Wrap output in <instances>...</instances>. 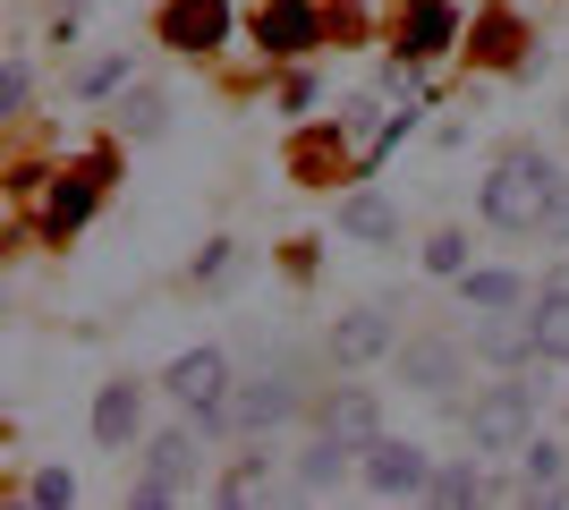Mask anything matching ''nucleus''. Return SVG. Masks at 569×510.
<instances>
[{
	"label": "nucleus",
	"mask_w": 569,
	"mask_h": 510,
	"mask_svg": "<svg viewBox=\"0 0 569 510\" xmlns=\"http://www.w3.org/2000/svg\"><path fill=\"white\" fill-rule=\"evenodd\" d=\"M552 153L545 146H501L493 170H485V188H476V213H485V230H501V239H536V221H545V196H552Z\"/></svg>",
	"instance_id": "obj_1"
},
{
	"label": "nucleus",
	"mask_w": 569,
	"mask_h": 510,
	"mask_svg": "<svg viewBox=\"0 0 569 510\" xmlns=\"http://www.w3.org/2000/svg\"><path fill=\"white\" fill-rule=\"evenodd\" d=\"M459 426H468L476 451H519L527 434H536V383H493V391H476L468 409H459Z\"/></svg>",
	"instance_id": "obj_2"
},
{
	"label": "nucleus",
	"mask_w": 569,
	"mask_h": 510,
	"mask_svg": "<svg viewBox=\"0 0 569 510\" xmlns=\"http://www.w3.org/2000/svg\"><path fill=\"white\" fill-rule=\"evenodd\" d=\"M196 468H204V426H170V434H153L144 477L128 486V502H179L196 486Z\"/></svg>",
	"instance_id": "obj_3"
},
{
	"label": "nucleus",
	"mask_w": 569,
	"mask_h": 510,
	"mask_svg": "<svg viewBox=\"0 0 569 510\" xmlns=\"http://www.w3.org/2000/svg\"><path fill=\"white\" fill-rule=\"evenodd\" d=\"M468 340H451V332H417V340H400V383L408 391H433V400H451L459 383H468Z\"/></svg>",
	"instance_id": "obj_4"
},
{
	"label": "nucleus",
	"mask_w": 569,
	"mask_h": 510,
	"mask_svg": "<svg viewBox=\"0 0 569 510\" xmlns=\"http://www.w3.org/2000/svg\"><path fill=\"white\" fill-rule=\"evenodd\" d=\"M102 179H111V153H94V162L69 170V179H51V196H43V239H77V230L94 221Z\"/></svg>",
	"instance_id": "obj_5"
},
{
	"label": "nucleus",
	"mask_w": 569,
	"mask_h": 510,
	"mask_svg": "<svg viewBox=\"0 0 569 510\" xmlns=\"http://www.w3.org/2000/svg\"><path fill=\"white\" fill-rule=\"evenodd\" d=\"M426 486H433V460L417 451V442H400V434H375V442H366V493L400 502V493H426Z\"/></svg>",
	"instance_id": "obj_6"
},
{
	"label": "nucleus",
	"mask_w": 569,
	"mask_h": 510,
	"mask_svg": "<svg viewBox=\"0 0 569 510\" xmlns=\"http://www.w3.org/2000/svg\"><path fill=\"white\" fill-rule=\"evenodd\" d=\"M468 349H476L485 366H501V374H527V366L545 358V349H536V323H527L519 307H493V316L468 332Z\"/></svg>",
	"instance_id": "obj_7"
},
{
	"label": "nucleus",
	"mask_w": 569,
	"mask_h": 510,
	"mask_svg": "<svg viewBox=\"0 0 569 510\" xmlns=\"http://www.w3.org/2000/svg\"><path fill=\"white\" fill-rule=\"evenodd\" d=\"M221 34H230V0H170L162 9V43L188 51V60L221 51Z\"/></svg>",
	"instance_id": "obj_8"
},
{
	"label": "nucleus",
	"mask_w": 569,
	"mask_h": 510,
	"mask_svg": "<svg viewBox=\"0 0 569 510\" xmlns=\"http://www.w3.org/2000/svg\"><path fill=\"white\" fill-rule=\"evenodd\" d=\"M162 391L179 409H213V400H230V358L221 349H188V358H170Z\"/></svg>",
	"instance_id": "obj_9"
},
{
	"label": "nucleus",
	"mask_w": 569,
	"mask_h": 510,
	"mask_svg": "<svg viewBox=\"0 0 569 510\" xmlns=\"http://www.w3.org/2000/svg\"><path fill=\"white\" fill-rule=\"evenodd\" d=\"M289 409H298V383L289 374H256V383L230 391V434H272Z\"/></svg>",
	"instance_id": "obj_10"
},
{
	"label": "nucleus",
	"mask_w": 569,
	"mask_h": 510,
	"mask_svg": "<svg viewBox=\"0 0 569 510\" xmlns=\"http://www.w3.org/2000/svg\"><path fill=\"white\" fill-rule=\"evenodd\" d=\"M332 358H340V366L400 358V332H391V316H382V307H349V316L332 323Z\"/></svg>",
	"instance_id": "obj_11"
},
{
	"label": "nucleus",
	"mask_w": 569,
	"mask_h": 510,
	"mask_svg": "<svg viewBox=\"0 0 569 510\" xmlns=\"http://www.w3.org/2000/svg\"><path fill=\"white\" fill-rule=\"evenodd\" d=\"M315 426H323V434H340V442H375V434H382V391H366V383L323 391Z\"/></svg>",
	"instance_id": "obj_12"
},
{
	"label": "nucleus",
	"mask_w": 569,
	"mask_h": 510,
	"mask_svg": "<svg viewBox=\"0 0 569 510\" xmlns=\"http://www.w3.org/2000/svg\"><path fill=\"white\" fill-rule=\"evenodd\" d=\"M315 34H323V18H315L307 0H263L256 43L272 51V60H298V51H315Z\"/></svg>",
	"instance_id": "obj_13"
},
{
	"label": "nucleus",
	"mask_w": 569,
	"mask_h": 510,
	"mask_svg": "<svg viewBox=\"0 0 569 510\" xmlns=\"http://www.w3.org/2000/svg\"><path fill=\"white\" fill-rule=\"evenodd\" d=\"M144 434V391L119 374V383L94 391V442H111V451H128V442Z\"/></svg>",
	"instance_id": "obj_14"
},
{
	"label": "nucleus",
	"mask_w": 569,
	"mask_h": 510,
	"mask_svg": "<svg viewBox=\"0 0 569 510\" xmlns=\"http://www.w3.org/2000/svg\"><path fill=\"white\" fill-rule=\"evenodd\" d=\"M527 323H536V349H545V366H561V358H569V264L545 272V290H536Z\"/></svg>",
	"instance_id": "obj_15"
},
{
	"label": "nucleus",
	"mask_w": 569,
	"mask_h": 510,
	"mask_svg": "<svg viewBox=\"0 0 569 510\" xmlns=\"http://www.w3.org/2000/svg\"><path fill=\"white\" fill-rule=\"evenodd\" d=\"M451 34H459L451 0H408V18H400V51H408V60H442Z\"/></svg>",
	"instance_id": "obj_16"
},
{
	"label": "nucleus",
	"mask_w": 569,
	"mask_h": 510,
	"mask_svg": "<svg viewBox=\"0 0 569 510\" xmlns=\"http://www.w3.org/2000/svg\"><path fill=\"white\" fill-rule=\"evenodd\" d=\"M519 486H510V493H519V502H545V493H561L569 486V451H561V442H552V434H527L519 442Z\"/></svg>",
	"instance_id": "obj_17"
},
{
	"label": "nucleus",
	"mask_w": 569,
	"mask_h": 510,
	"mask_svg": "<svg viewBox=\"0 0 569 510\" xmlns=\"http://www.w3.org/2000/svg\"><path fill=\"white\" fill-rule=\"evenodd\" d=\"M349 451H357V442L315 434L307 451H298V477H289V486H298V493H315V502H323V493H340V477H349Z\"/></svg>",
	"instance_id": "obj_18"
},
{
	"label": "nucleus",
	"mask_w": 569,
	"mask_h": 510,
	"mask_svg": "<svg viewBox=\"0 0 569 510\" xmlns=\"http://www.w3.org/2000/svg\"><path fill=\"white\" fill-rule=\"evenodd\" d=\"M111 120H119V137H137V146H153V137H170V94H162V86H128Z\"/></svg>",
	"instance_id": "obj_19"
},
{
	"label": "nucleus",
	"mask_w": 569,
	"mask_h": 510,
	"mask_svg": "<svg viewBox=\"0 0 569 510\" xmlns=\"http://www.w3.org/2000/svg\"><path fill=\"white\" fill-rule=\"evenodd\" d=\"M340 230L366 239V247H391V239H400V213H391V196H382V188H357L349 204H340Z\"/></svg>",
	"instance_id": "obj_20"
},
{
	"label": "nucleus",
	"mask_w": 569,
	"mask_h": 510,
	"mask_svg": "<svg viewBox=\"0 0 569 510\" xmlns=\"http://www.w3.org/2000/svg\"><path fill=\"white\" fill-rule=\"evenodd\" d=\"M459 290H468L476 316H493V307H519L527 281H519V272H459Z\"/></svg>",
	"instance_id": "obj_21"
},
{
	"label": "nucleus",
	"mask_w": 569,
	"mask_h": 510,
	"mask_svg": "<svg viewBox=\"0 0 569 510\" xmlns=\"http://www.w3.org/2000/svg\"><path fill=\"white\" fill-rule=\"evenodd\" d=\"M128 69H137L128 51H102V60H86V69L69 77V94H77V102H94V94H111V86H128Z\"/></svg>",
	"instance_id": "obj_22"
},
{
	"label": "nucleus",
	"mask_w": 569,
	"mask_h": 510,
	"mask_svg": "<svg viewBox=\"0 0 569 510\" xmlns=\"http://www.w3.org/2000/svg\"><path fill=\"white\" fill-rule=\"evenodd\" d=\"M263 493H272V460H263V451H256V460H238L230 477H221V502H263Z\"/></svg>",
	"instance_id": "obj_23"
},
{
	"label": "nucleus",
	"mask_w": 569,
	"mask_h": 510,
	"mask_svg": "<svg viewBox=\"0 0 569 510\" xmlns=\"http://www.w3.org/2000/svg\"><path fill=\"white\" fill-rule=\"evenodd\" d=\"M433 502H485V493H493V486H485V468H433Z\"/></svg>",
	"instance_id": "obj_24"
},
{
	"label": "nucleus",
	"mask_w": 569,
	"mask_h": 510,
	"mask_svg": "<svg viewBox=\"0 0 569 510\" xmlns=\"http://www.w3.org/2000/svg\"><path fill=\"white\" fill-rule=\"evenodd\" d=\"M426 272L459 281V272H468V230H433V239H426Z\"/></svg>",
	"instance_id": "obj_25"
},
{
	"label": "nucleus",
	"mask_w": 569,
	"mask_h": 510,
	"mask_svg": "<svg viewBox=\"0 0 569 510\" xmlns=\"http://www.w3.org/2000/svg\"><path fill=\"white\" fill-rule=\"evenodd\" d=\"M230 281H238V247L213 239V247H204V264H196V290H230Z\"/></svg>",
	"instance_id": "obj_26"
},
{
	"label": "nucleus",
	"mask_w": 569,
	"mask_h": 510,
	"mask_svg": "<svg viewBox=\"0 0 569 510\" xmlns=\"http://www.w3.org/2000/svg\"><path fill=\"white\" fill-rule=\"evenodd\" d=\"M536 239H545V247H569V179H552L545 221H536Z\"/></svg>",
	"instance_id": "obj_27"
},
{
	"label": "nucleus",
	"mask_w": 569,
	"mask_h": 510,
	"mask_svg": "<svg viewBox=\"0 0 569 510\" xmlns=\"http://www.w3.org/2000/svg\"><path fill=\"white\" fill-rule=\"evenodd\" d=\"M476 43H485V60H519V18H485Z\"/></svg>",
	"instance_id": "obj_28"
},
{
	"label": "nucleus",
	"mask_w": 569,
	"mask_h": 510,
	"mask_svg": "<svg viewBox=\"0 0 569 510\" xmlns=\"http://www.w3.org/2000/svg\"><path fill=\"white\" fill-rule=\"evenodd\" d=\"M26 502H43V510L77 502V477H69V468H43V477H34V486H26Z\"/></svg>",
	"instance_id": "obj_29"
},
{
	"label": "nucleus",
	"mask_w": 569,
	"mask_h": 510,
	"mask_svg": "<svg viewBox=\"0 0 569 510\" xmlns=\"http://www.w3.org/2000/svg\"><path fill=\"white\" fill-rule=\"evenodd\" d=\"M26 94H34V77H26V60H9V77H0V120H26Z\"/></svg>",
	"instance_id": "obj_30"
},
{
	"label": "nucleus",
	"mask_w": 569,
	"mask_h": 510,
	"mask_svg": "<svg viewBox=\"0 0 569 510\" xmlns=\"http://www.w3.org/2000/svg\"><path fill=\"white\" fill-rule=\"evenodd\" d=\"M417 69H426V60H391V69H382V94L417 102Z\"/></svg>",
	"instance_id": "obj_31"
}]
</instances>
